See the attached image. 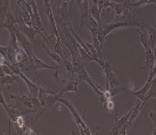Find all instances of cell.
<instances>
[{
  "label": "cell",
  "mask_w": 156,
  "mask_h": 135,
  "mask_svg": "<svg viewBox=\"0 0 156 135\" xmlns=\"http://www.w3.org/2000/svg\"><path fill=\"white\" fill-rule=\"evenodd\" d=\"M95 62L98 63L101 66V68L102 69V71H103V73L105 74V77H106V89L107 90L122 86V85L119 81L118 78H117L116 75L113 73L112 54L109 55V56H108L106 61L98 58Z\"/></svg>",
  "instance_id": "obj_1"
},
{
  "label": "cell",
  "mask_w": 156,
  "mask_h": 135,
  "mask_svg": "<svg viewBox=\"0 0 156 135\" xmlns=\"http://www.w3.org/2000/svg\"><path fill=\"white\" fill-rule=\"evenodd\" d=\"M58 102L62 103L63 105H65L66 107L68 108V110H69V112H70L72 115H73V119L75 120V122L76 123V125H77V126L79 127V129H80V132L81 134H92V133L90 131V128L85 125V121L83 120L82 117L80 116L79 112H78V111L76 110V108L74 107V105L72 103L71 101H69L68 99H67L64 96H63L62 98H60L58 99Z\"/></svg>",
  "instance_id": "obj_2"
},
{
  "label": "cell",
  "mask_w": 156,
  "mask_h": 135,
  "mask_svg": "<svg viewBox=\"0 0 156 135\" xmlns=\"http://www.w3.org/2000/svg\"><path fill=\"white\" fill-rule=\"evenodd\" d=\"M54 78L58 83L59 92L64 94L66 92H74L78 93V80L73 78H68V80L62 79L58 76V71H56L53 75Z\"/></svg>",
  "instance_id": "obj_3"
},
{
  "label": "cell",
  "mask_w": 156,
  "mask_h": 135,
  "mask_svg": "<svg viewBox=\"0 0 156 135\" xmlns=\"http://www.w3.org/2000/svg\"><path fill=\"white\" fill-rule=\"evenodd\" d=\"M10 98L15 100L14 105L9 104L12 108H16V109H18V110L20 111L34 110L31 96H27L25 94H18V95L11 94Z\"/></svg>",
  "instance_id": "obj_4"
},
{
  "label": "cell",
  "mask_w": 156,
  "mask_h": 135,
  "mask_svg": "<svg viewBox=\"0 0 156 135\" xmlns=\"http://www.w3.org/2000/svg\"><path fill=\"white\" fill-rule=\"evenodd\" d=\"M61 65H57V66H53V65H48V64H45L44 62H42L41 59L37 58V57L34 55V53L33 54V64H30V66L27 69H24V71H30V70H33L34 72V73L36 75L37 78V81L40 83V80H39L38 75L37 73V70H40V69H52V70H57V69H60Z\"/></svg>",
  "instance_id": "obj_5"
},
{
  "label": "cell",
  "mask_w": 156,
  "mask_h": 135,
  "mask_svg": "<svg viewBox=\"0 0 156 135\" xmlns=\"http://www.w3.org/2000/svg\"><path fill=\"white\" fill-rule=\"evenodd\" d=\"M142 108V106H141V101L140 99L137 98L136 103H135V108L134 110L133 111V112L129 116V120H127V122L123 125V127L121 128V130L119 131V135H126L128 134V132L129 130L131 129L132 125L133 124V122L135 121V120L136 119V117L138 116L139 113H140V111Z\"/></svg>",
  "instance_id": "obj_6"
},
{
  "label": "cell",
  "mask_w": 156,
  "mask_h": 135,
  "mask_svg": "<svg viewBox=\"0 0 156 135\" xmlns=\"http://www.w3.org/2000/svg\"><path fill=\"white\" fill-rule=\"evenodd\" d=\"M134 108H135V104L133 108L130 109V110L128 112L124 115V116H122L121 118H118L117 117V112H115V122H114V125H113V128H112V131L110 133V134L112 135H117L119 134V131L121 130V128L123 127V125L127 122V120H129V116L133 112V111L134 110Z\"/></svg>",
  "instance_id": "obj_7"
},
{
  "label": "cell",
  "mask_w": 156,
  "mask_h": 135,
  "mask_svg": "<svg viewBox=\"0 0 156 135\" xmlns=\"http://www.w3.org/2000/svg\"><path fill=\"white\" fill-rule=\"evenodd\" d=\"M16 75L20 76V78L24 81V83L26 84L27 87H28V89H29L30 95L34 96V97H37V98L39 91H40V87H41V85L38 86V85L34 84L33 81H30V80H29V79L28 78V77H27V76H25L23 73H22L21 70H20L19 72H17Z\"/></svg>",
  "instance_id": "obj_8"
},
{
  "label": "cell",
  "mask_w": 156,
  "mask_h": 135,
  "mask_svg": "<svg viewBox=\"0 0 156 135\" xmlns=\"http://www.w3.org/2000/svg\"><path fill=\"white\" fill-rule=\"evenodd\" d=\"M20 76L18 75H14V76H12V75H9V74H6L2 70V74H1V86H4V85H7V86H10L16 81L17 83L19 84L20 89L21 87V83H20Z\"/></svg>",
  "instance_id": "obj_9"
},
{
  "label": "cell",
  "mask_w": 156,
  "mask_h": 135,
  "mask_svg": "<svg viewBox=\"0 0 156 135\" xmlns=\"http://www.w3.org/2000/svg\"><path fill=\"white\" fill-rule=\"evenodd\" d=\"M149 33V37H150V42H151V49L154 51L156 46V30L154 29L151 25L146 24L145 27Z\"/></svg>",
  "instance_id": "obj_10"
},
{
  "label": "cell",
  "mask_w": 156,
  "mask_h": 135,
  "mask_svg": "<svg viewBox=\"0 0 156 135\" xmlns=\"http://www.w3.org/2000/svg\"><path fill=\"white\" fill-rule=\"evenodd\" d=\"M156 98V75L154 77L153 80H152L151 88H150L148 93H147V94H146L145 100L141 103V106L143 107V106L145 105V103H146L149 99H151V98Z\"/></svg>",
  "instance_id": "obj_11"
},
{
  "label": "cell",
  "mask_w": 156,
  "mask_h": 135,
  "mask_svg": "<svg viewBox=\"0 0 156 135\" xmlns=\"http://www.w3.org/2000/svg\"><path fill=\"white\" fill-rule=\"evenodd\" d=\"M55 94V92L53 91H50L48 89L45 87V86H42L41 85V87H40V91H39L38 93V96H37V98H38L39 101L41 102V103H42L45 101V99L46 98V97L49 95V94Z\"/></svg>",
  "instance_id": "obj_12"
},
{
  "label": "cell",
  "mask_w": 156,
  "mask_h": 135,
  "mask_svg": "<svg viewBox=\"0 0 156 135\" xmlns=\"http://www.w3.org/2000/svg\"><path fill=\"white\" fill-rule=\"evenodd\" d=\"M42 48H43V49L45 50V51H46L47 53H48V55H50V56H51V59H53V60H55V61L57 64H59V65H61V66H62V65H63V59H62V57L60 56V55L58 54L57 52H54V51H52V52H51V51L48 50L46 47H45V45H42Z\"/></svg>",
  "instance_id": "obj_13"
},
{
  "label": "cell",
  "mask_w": 156,
  "mask_h": 135,
  "mask_svg": "<svg viewBox=\"0 0 156 135\" xmlns=\"http://www.w3.org/2000/svg\"><path fill=\"white\" fill-rule=\"evenodd\" d=\"M90 12L91 13V16H92L93 17L97 20L98 26L102 25V20L101 19V11L99 10L98 5H93V7L90 10Z\"/></svg>",
  "instance_id": "obj_14"
},
{
  "label": "cell",
  "mask_w": 156,
  "mask_h": 135,
  "mask_svg": "<svg viewBox=\"0 0 156 135\" xmlns=\"http://www.w3.org/2000/svg\"><path fill=\"white\" fill-rule=\"evenodd\" d=\"M98 7L99 8V10L102 12V10H103V9L112 8V3L110 0H98Z\"/></svg>",
  "instance_id": "obj_15"
},
{
  "label": "cell",
  "mask_w": 156,
  "mask_h": 135,
  "mask_svg": "<svg viewBox=\"0 0 156 135\" xmlns=\"http://www.w3.org/2000/svg\"><path fill=\"white\" fill-rule=\"evenodd\" d=\"M103 106H104V108L107 111V112L112 113L115 110V104L112 99H108L106 101V103L103 104Z\"/></svg>",
  "instance_id": "obj_16"
},
{
  "label": "cell",
  "mask_w": 156,
  "mask_h": 135,
  "mask_svg": "<svg viewBox=\"0 0 156 135\" xmlns=\"http://www.w3.org/2000/svg\"><path fill=\"white\" fill-rule=\"evenodd\" d=\"M149 117L154 123V130L153 134H156V112H149Z\"/></svg>",
  "instance_id": "obj_17"
},
{
  "label": "cell",
  "mask_w": 156,
  "mask_h": 135,
  "mask_svg": "<svg viewBox=\"0 0 156 135\" xmlns=\"http://www.w3.org/2000/svg\"><path fill=\"white\" fill-rule=\"evenodd\" d=\"M154 56H155V59H156V46H155V48H154Z\"/></svg>",
  "instance_id": "obj_18"
},
{
  "label": "cell",
  "mask_w": 156,
  "mask_h": 135,
  "mask_svg": "<svg viewBox=\"0 0 156 135\" xmlns=\"http://www.w3.org/2000/svg\"><path fill=\"white\" fill-rule=\"evenodd\" d=\"M133 1H135V0H133Z\"/></svg>",
  "instance_id": "obj_19"
}]
</instances>
